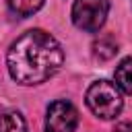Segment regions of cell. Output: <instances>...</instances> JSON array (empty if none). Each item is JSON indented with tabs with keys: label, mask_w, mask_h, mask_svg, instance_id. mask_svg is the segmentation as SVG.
<instances>
[{
	"label": "cell",
	"mask_w": 132,
	"mask_h": 132,
	"mask_svg": "<svg viewBox=\"0 0 132 132\" xmlns=\"http://www.w3.org/2000/svg\"><path fill=\"white\" fill-rule=\"evenodd\" d=\"M64 64V50L60 41L43 29H29L6 54V66L19 85L31 87L50 80Z\"/></svg>",
	"instance_id": "cell-1"
},
{
	"label": "cell",
	"mask_w": 132,
	"mask_h": 132,
	"mask_svg": "<svg viewBox=\"0 0 132 132\" xmlns=\"http://www.w3.org/2000/svg\"><path fill=\"white\" fill-rule=\"evenodd\" d=\"M85 99L89 109L101 120H113L116 116H120L124 107L122 91L118 89L116 82H109V80H95L87 89Z\"/></svg>",
	"instance_id": "cell-2"
},
{
	"label": "cell",
	"mask_w": 132,
	"mask_h": 132,
	"mask_svg": "<svg viewBox=\"0 0 132 132\" xmlns=\"http://www.w3.org/2000/svg\"><path fill=\"white\" fill-rule=\"evenodd\" d=\"M8 8L19 16H31L43 6V0H6Z\"/></svg>",
	"instance_id": "cell-8"
},
{
	"label": "cell",
	"mask_w": 132,
	"mask_h": 132,
	"mask_svg": "<svg viewBox=\"0 0 132 132\" xmlns=\"http://www.w3.org/2000/svg\"><path fill=\"white\" fill-rule=\"evenodd\" d=\"M116 85L120 91L132 95V58H124L116 66Z\"/></svg>",
	"instance_id": "cell-7"
},
{
	"label": "cell",
	"mask_w": 132,
	"mask_h": 132,
	"mask_svg": "<svg viewBox=\"0 0 132 132\" xmlns=\"http://www.w3.org/2000/svg\"><path fill=\"white\" fill-rule=\"evenodd\" d=\"M0 132H27V122L23 113L10 107L0 109Z\"/></svg>",
	"instance_id": "cell-5"
},
{
	"label": "cell",
	"mask_w": 132,
	"mask_h": 132,
	"mask_svg": "<svg viewBox=\"0 0 132 132\" xmlns=\"http://www.w3.org/2000/svg\"><path fill=\"white\" fill-rule=\"evenodd\" d=\"M116 54H118V41L113 39V35L103 33V35H99V37L93 41V56H95L97 60L107 62V60H111Z\"/></svg>",
	"instance_id": "cell-6"
},
{
	"label": "cell",
	"mask_w": 132,
	"mask_h": 132,
	"mask_svg": "<svg viewBox=\"0 0 132 132\" xmlns=\"http://www.w3.org/2000/svg\"><path fill=\"white\" fill-rule=\"evenodd\" d=\"M116 132H132V124L130 122H122L116 126Z\"/></svg>",
	"instance_id": "cell-9"
},
{
	"label": "cell",
	"mask_w": 132,
	"mask_h": 132,
	"mask_svg": "<svg viewBox=\"0 0 132 132\" xmlns=\"http://www.w3.org/2000/svg\"><path fill=\"white\" fill-rule=\"evenodd\" d=\"M109 12V0H74L72 4V23L87 31L97 33Z\"/></svg>",
	"instance_id": "cell-3"
},
{
	"label": "cell",
	"mask_w": 132,
	"mask_h": 132,
	"mask_svg": "<svg viewBox=\"0 0 132 132\" xmlns=\"http://www.w3.org/2000/svg\"><path fill=\"white\" fill-rule=\"evenodd\" d=\"M76 124H78V111L70 101L58 99V101L47 105L45 132H74Z\"/></svg>",
	"instance_id": "cell-4"
}]
</instances>
